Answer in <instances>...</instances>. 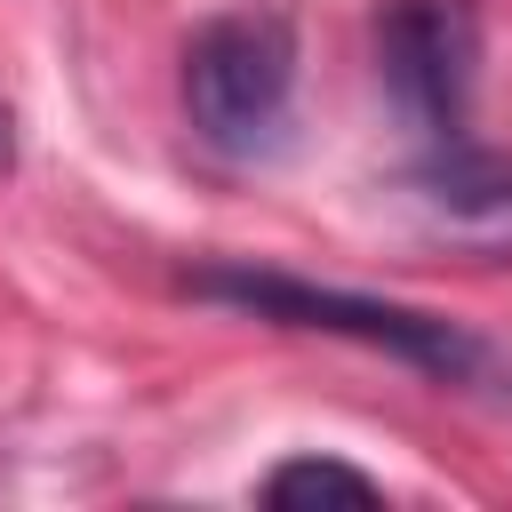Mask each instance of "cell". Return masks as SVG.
Instances as JSON below:
<instances>
[{
    "mask_svg": "<svg viewBox=\"0 0 512 512\" xmlns=\"http://www.w3.org/2000/svg\"><path fill=\"white\" fill-rule=\"evenodd\" d=\"M376 64H384L392 104L432 144H456L472 112V72H480V8L472 0H384Z\"/></svg>",
    "mask_w": 512,
    "mask_h": 512,
    "instance_id": "3957f363",
    "label": "cell"
},
{
    "mask_svg": "<svg viewBox=\"0 0 512 512\" xmlns=\"http://www.w3.org/2000/svg\"><path fill=\"white\" fill-rule=\"evenodd\" d=\"M16 168V128H8V104H0V176Z\"/></svg>",
    "mask_w": 512,
    "mask_h": 512,
    "instance_id": "8992f818",
    "label": "cell"
},
{
    "mask_svg": "<svg viewBox=\"0 0 512 512\" xmlns=\"http://www.w3.org/2000/svg\"><path fill=\"white\" fill-rule=\"evenodd\" d=\"M192 296H216V304H240V312L288 320V328L360 336V344H376V352H392V360H408V368H424V376H440V384H496V360H488L464 328H448V320H432V312H408V304L312 288V280H296V272H256V264H208V272H192Z\"/></svg>",
    "mask_w": 512,
    "mask_h": 512,
    "instance_id": "6da1fadb",
    "label": "cell"
},
{
    "mask_svg": "<svg viewBox=\"0 0 512 512\" xmlns=\"http://www.w3.org/2000/svg\"><path fill=\"white\" fill-rule=\"evenodd\" d=\"M408 200L424 216V232H440L448 248H472V256H512V152H480V144H440L416 176H408Z\"/></svg>",
    "mask_w": 512,
    "mask_h": 512,
    "instance_id": "277c9868",
    "label": "cell"
},
{
    "mask_svg": "<svg viewBox=\"0 0 512 512\" xmlns=\"http://www.w3.org/2000/svg\"><path fill=\"white\" fill-rule=\"evenodd\" d=\"M296 96V24L280 8L208 16L184 48V120L216 152H256L280 136Z\"/></svg>",
    "mask_w": 512,
    "mask_h": 512,
    "instance_id": "7a4b0ae2",
    "label": "cell"
},
{
    "mask_svg": "<svg viewBox=\"0 0 512 512\" xmlns=\"http://www.w3.org/2000/svg\"><path fill=\"white\" fill-rule=\"evenodd\" d=\"M312 496H352V504H376L384 488H376L360 464H336V456H288L280 472H264V504H312Z\"/></svg>",
    "mask_w": 512,
    "mask_h": 512,
    "instance_id": "5b68a950",
    "label": "cell"
}]
</instances>
